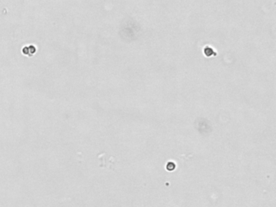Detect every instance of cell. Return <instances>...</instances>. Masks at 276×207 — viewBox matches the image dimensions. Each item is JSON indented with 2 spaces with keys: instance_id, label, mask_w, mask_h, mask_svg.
Wrapping results in <instances>:
<instances>
[{
  "instance_id": "1",
  "label": "cell",
  "mask_w": 276,
  "mask_h": 207,
  "mask_svg": "<svg viewBox=\"0 0 276 207\" xmlns=\"http://www.w3.org/2000/svg\"><path fill=\"white\" fill-rule=\"evenodd\" d=\"M35 52H36V47L32 45H28V46H25V47L23 49V53H24V54H27V55L28 56H32V54L35 53Z\"/></svg>"
},
{
  "instance_id": "2",
  "label": "cell",
  "mask_w": 276,
  "mask_h": 207,
  "mask_svg": "<svg viewBox=\"0 0 276 207\" xmlns=\"http://www.w3.org/2000/svg\"><path fill=\"white\" fill-rule=\"evenodd\" d=\"M176 168V164L173 163V162H168L166 165V169L168 171H172Z\"/></svg>"
}]
</instances>
